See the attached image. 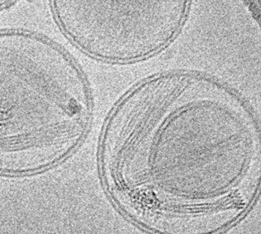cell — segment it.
I'll return each mask as SVG.
<instances>
[{"instance_id": "obj_1", "label": "cell", "mask_w": 261, "mask_h": 234, "mask_svg": "<svg viewBox=\"0 0 261 234\" xmlns=\"http://www.w3.org/2000/svg\"><path fill=\"white\" fill-rule=\"evenodd\" d=\"M194 79L149 80L113 122L108 159L130 191L181 204L216 194L245 160L242 130L217 105L192 100Z\"/></svg>"}, {"instance_id": "obj_2", "label": "cell", "mask_w": 261, "mask_h": 234, "mask_svg": "<svg viewBox=\"0 0 261 234\" xmlns=\"http://www.w3.org/2000/svg\"><path fill=\"white\" fill-rule=\"evenodd\" d=\"M88 94L72 60L49 39L0 32V171L43 169L74 147Z\"/></svg>"}, {"instance_id": "obj_3", "label": "cell", "mask_w": 261, "mask_h": 234, "mask_svg": "<svg viewBox=\"0 0 261 234\" xmlns=\"http://www.w3.org/2000/svg\"><path fill=\"white\" fill-rule=\"evenodd\" d=\"M189 0H51L57 23L82 51L108 62L159 52L178 33Z\"/></svg>"}, {"instance_id": "obj_4", "label": "cell", "mask_w": 261, "mask_h": 234, "mask_svg": "<svg viewBox=\"0 0 261 234\" xmlns=\"http://www.w3.org/2000/svg\"><path fill=\"white\" fill-rule=\"evenodd\" d=\"M16 1H17V0H0V10L9 7V6L15 3Z\"/></svg>"}]
</instances>
